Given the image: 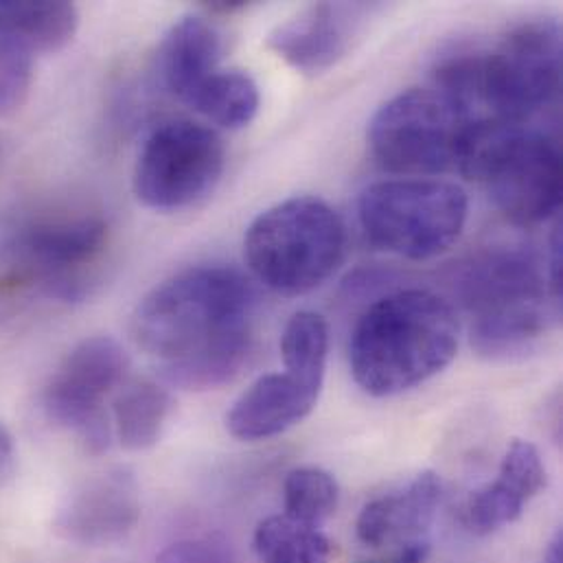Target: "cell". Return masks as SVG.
Listing matches in <instances>:
<instances>
[{"instance_id": "obj_1", "label": "cell", "mask_w": 563, "mask_h": 563, "mask_svg": "<svg viewBox=\"0 0 563 563\" xmlns=\"http://www.w3.org/2000/svg\"><path fill=\"white\" fill-rule=\"evenodd\" d=\"M255 305V287L238 268H189L139 302L132 338L165 384L213 390L233 382L251 355Z\"/></svg>"}, {"instance_id": "obj_2", "label": "cell", "mask_w": 563, "mask_h": 563, "mask_svg": "<svg viewBox=\"0 0 563 563\" xmlns=\"http://www.w3.org/2000/svg\"><path fill=\"white\" fill-rule=\"evenodd\" d=\"M459 335L461 322L450 300L428 289L393 291L373 302L353 329V379L373 397L406 393L452 364Z\"/></svg>"}, {"instance_id": "obj_3", "label": "cell", "mask_w": 563, "mask_h": 563, "mask_svg": "<svg viewBox=\"0 0 563 563\" xmlns=\"http://www.w3.org/2000/svg\"><path fill=\"white\" fill-rule=\"evenodd\" d=\"M454 287L472 318V346L489 360L529 353L560 318L562 298L525 251L476 255L456 273Z\"/></svg>"}, {"instance_id": "obj_4", "label": "cell", "mask_w": 563, "mask_h": 563, "mask_svg": "<svg viewBox=\"0 0 563 563\" xmlns=\"http://www.w3.org/2000/svg\"><path fill=\"white\" fill-rule=\"evenodd\" d=\"M108 246V220L95 211L24 222L0 246V302L90 298L101 285Z\"/></svg>"}, {"instance_id": "obj_5", "label": "cell", "mask_w": 563, "mask_h": 563, "mask_svg": "<svg viewBox=\"0 0 563 563\" xmlns=\"http://www.w3.org/2000/svg\"><path fill=\"white\" fill-rule=\"evenodd\" d=\"M456 169L487 187L496 207L516 224L533 227L562 207V152L549 134L500 117L472 119Z\"/></svg>"}, {"instance_id": "obj_6", "label": "cell", "mask_w": 563, "mask_h": 563, "mask_svg": "<svg viewBox=\"0 0 563 563\" xmlns=\"http://www.w3.org/2000/svg\"><path fill=\"white\" fill-rule=\"evenodd\" d=\"M346 253V229L335 209L296 196L260 213L246 231L244 257L268 289L300 296L327 282Z\"/></svg>"}, {"instance_id": "obj_7", "label": "cell", "mask_w": 563, "mask_h": 563, "mask_svg": "<svg viewBox=\"0 0 563 563\" xmlns=\"http://www.w3.org/2000/svg\"><path fill=\"white\" fill-rule=\"evenodd\" d=\"M467 194L430 178H401L371 185L357 205L366 240L390 255L423 262L456 244L467 224Z\"/></svg>"}, {"instance_id": "obj_8", "label": "cell", "mask_w": 563, "mask_h": 563, "mask_svg": "<svg viewBox=\"0 0 563 563\" xmlns=\"http://www.w3.org/2000/svg\"><path fill=\"white\" fill-rule=\"evenodd\" d=\"M472 110L448 92L410 88L386 101L368 123V147L390 174L421 178L456 169Z\"/></svg>"}, {"instance_id": "obj_9", "label": "cell", "mask_w": 563, "mask_h": 563, "mask_svg": "<svg viewBox=\"0 0 563 563\" xmlns=\"http://www.w3.org/2000/svg\"><path fill=\"white\" fill-rule=\"evenodd\" d=\"M562 86V26L536 18L514 26L494 51L478 53L476 103L494 117L527 123Z\"/></svg>"}, {"instance_id": "obj_10", "label": "cell", "mask_w": 563, "mask_h": 563, "mask_svg": "<svg viewBox=\"0 0 563 563\" xmlns=\"http://www.w3.org/2000/svg\"><path fill=\"white\" fill-rule=\"evenodd\" d=\"M227 165L222 136L189 119L158 125L143 143L134 165V194L154 211H180L220 183Z\"/></svg>"}, {"instance_id": "obj_11", "label": "cell", "mask_w": 563, "mask_h": 563, "mask_svg": "<svg viewBox=\"0 0 563 563\" xmlns=\"http://www.w3.org/2000/svg\"><path fill=\"white\" fill-rule=\"evenodd\" d=\"M128 366L130 357L114 338L81 340L44 388L42 406L48 421L73 432L88 452H108L114 430L103 399L123 382Z\"/></svg>"}, {"instance_id": "obj_12", "label": "cell", "mask_w": 563, "mask_h": 563, "mask_svg": "<svg viewBox=\"0 0 563 563\" xmlns=\"http://www.w3.org/2000/svg\"><path fill=\"white\" fill-rule=\"evenodd\" d=\"M141 518V496L132 472L114 467L84 478L62 503L55 531L79 547L101 549L125 540Z\"/></svg>"}, {"instance_id": "obj_13", "label": "cell", "mask_w": 563, "mask_h": 563, "mask_svg": "<svg viewBox=\"0 0 563 563\" xmlns=\"http://www.w3.org/2000/svg\"><path fill=\"white\" fill-rule=\"evenodd\" d=\"M362 7L313 2L268 35V48L302 75H320L338 64L351 46Z\"/></svg>"}, {"instance_id": "obj_14", "label": "cell", "mask_w": 563, "mask_h": 563, "mask_svg": "<svg viewBox=\"0 0 563 563\" xmlns=\"http://www.w3.org/2000/svg\"><path fill=\"white\" fill-rule=\"evenodd\" d=\"M441 478L421 472L406 487L371 500L355 525L357 538L371 549H404L417 542H432L430 529L441 505Z\"/></svg>"}, {"instance_id": "obj_15", "label": "cell", "mask_w": 563, "mask_h": 563, "mask_svg": "<svg viewBox=\"0 0 563 563\" xmlns=\"http://www.w3.org/2000/svg\"><path fill=\"white\" fill-rule=\"evenodd\" d=\"M547 487L540 450L529 441H514L500 463L498 478L478 489L465 507V525L476 536H492L514 525L525 507Z\"/></svg>"}, {"instance_id": "obj_16", "label": "cell", "mask_w": 563, "mask_h": 563, "mask_svg": "<svg viewBox=\"0 0 563 563\" xmlns=\"http://www.w3.org/2000/svg\"><path fill=\"white\" fill-rule=\"evenodd\" d=\"M320 393L287 373L260 377L229 410L227 428L240 441H264L300 423L318 404Z\"/></svg>"}, {"instance_id": "obj_17", "label": "cell", "mask_w": 563, "mask_h": 563, "mask_svg": "<svg viewBox=\"0 0 563 563\" xmlns=\"http://www.w3.org/2000/svg\"><path fill=\"white\" fill-rule=\"evenodd\" d=\"M222 37L218 29L198 15H187L165 35L158 55V70L165 88L187 103V99L220 70Z\"/></svg>"}, {"instance_id": "obj_18", "label": "cell", "mask_w": 563, "mask_h": 563, "mask_svg": "<svg viewBox=\"0 0 563 563\" xmlns=\"http://www.w3.org/2000/svg\"><path fill=\"white\" fill-rule=\"evenodd\" d=\"M112 430L130 452H143L158 443L172 412L169 390L154 379H136L114 399Z\"/></svg>"}, {"instance_id": "obj_19", "label": "cell", "mask_w": 563, "mask_h": 563, "mask_svg": "<svg viewBox=\"0 0 563 563\" xmlns=\"http://www.w3.org/2000/svg\"><path fill=\"white\" fill-rule=\"evenodd\" d=\"M79 11L73 2H0V31H9L33 46L35 53L62 51L77 33Z\"/></svg>"}, {"instance_id": "obj_20", "label": "cell", "mask_w": 563, "mask_h": 563, "mask_svg": "<svg viewBox=\"0 0 563 563\" xmlns=\"http://www.w3.org/2000/svg\"><path fill=\"white\" fill-rule=\"evenodd\" d=\"M187 106L209 123L224 130H242L260 112L262 95L257 81L238 68H220L189 99Z\"/></svg>"}, {"instance_id": "obj_21", "label": "cell", "mask_w": 563, "mask_h": 563, "mask_svg": "<svg viewBox=\"0 0 563 563\" xmlns=\"http://www.w3.org/2000/svg\"><path fill=\"white\" fill-rule=\"evenodd\" d=\"M282 355L287 375L320 393L329 355L327 320L316 311L294 313L283 331Z\"/></svg>"}, {"instance_id": "obj_22", "label": "cell", "mask_w": 563, "mask_h": 563, "mask_svg": "<svg viewBox=\"0 0 563 563\" xmlns=\"http://www.w3.org/2000/svg\"><path fill=\"white\" fill-rule=\"evenodd\" d=\"M260 563H329L331 547L318 527L302 525L287 516H273L255 531Z\"/></svg>"}, {"instance_id": "obj_23", "label": "cell", "mask_w": 563, "mask_h": 563, "mask_svg": "<svg viewBox=\"0 0 563 563\" xmlns=\"http://www.w3.org/2000/svg\"><path fill=\"white\" fill-rule=\"evenodd\" d=\"M283 498L287 518L320 529L338 509L340 487L320 467H296L285 478Z\"/></svg>"}, {"instance_id": "obj_24", "label": "cell", "mask_w": 563, "mask_h": 563, "mask_svg": "<svg viewBox=\"0 0 563 563\" xmlns=\"http://www.w3.org/2000/svg\"><path fill=\"white\" fill-rule=\"evenodd\" d=\"M35 51L22 37L0 31V117L15 114L29 99Z\"/></svg>"}, {"instance_id": "obj_25", "label": "cell", "mask_w": 563, "mask_h": 563, "mask_svg": "<svg viewBox=\"0 0 563 563\" xmlns=\"http://www.w3.org/2000/svg\"><path fill=\"white\" fill-rule=\"evenodd\" d=\"M158 563H235V555L222 536H202L169 544Z\"/></svg>"}, {"instance_id": "obj_26", "label": "cell", "mask_w": 563, "mask_h": 563, "mask_svg": "<svg viewBox=\"0 0 563 563\" xmlns=\"http://www.w3.org/2000/svg\"><path fill=\"white\" fill-rule=\"evenodd\" d=\"M15 472V445L11 432L0 423V487Z\"/></svg>"}, {"instance_id": "obj_27", "label": "cell", "mask_w": 563, "mask_h": 563, "mask_svg": "<svg viewBox=\"0 0 563 563\" xmlns=\"http://www.w3.org/2000/svg\"><path fill=\"white\" fill-rule=\"evenodd\" d=\"M211 13H220V15H227V13H235V11H242L249 7V2L244 0H235V2H227V0H218V2H207L205 4Z\"/></svg>"}, {"instance_id": "obj_28", "label": "cell", "mask_w": 563, "mask_h": 563, "mask_svg": "<svg viewBox=\"0 0 563 563\" xmlns=\"http://www.w3.org/2000/svg\"><path fill=\"white\" fill-rule=\"evenodd\" d=\"M544 563H563V533L558 531L555 538L551 540L547 555H544Z\"/></svg>"}]
</instances>
